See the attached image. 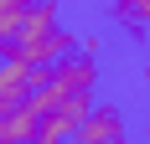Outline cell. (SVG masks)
<instances>
[{
	"instance_id": "cell-12",
	"label": "cell",
	"mask_w": 150,
	"mask_h": 144,
	"mask_svg": "<svg viewBox=\"0 0 150 144\" xmlns=\"http://www.w3.org/2000/svg\"><path fill=\"white\" fill-rule=\"evenodd\" d=\"M114 144H129V139H114Z\"/></svg>"
},
{
	"instance_id": "cell-2",
	"label": "cell",
	"mask_w": 150,
	"mask_h": 144,
	"mask_svg": "<svg viewBox=\"0 0 150 144\" xmlns=\"http://www.w3.org/2000/svg\"><path fill=\"white\" fill-rule=\"evenodd\" d=\"M42 77H47V67H26L16 57L0 62V118H11L21 103H31V93L42 87Z\"/></svg>"
},
{
	"instance_id": "cell-11",
	"label": "cell",
	"mask_w": 150,
	"mask_h": 144,
	"mask_svg": "<svg viewBox=\"0 0 150 144\" xmlns=\"http://www.w3.org/2000/svg\"><path fill=\"white\" fill-rule=\"evenodd\" d=\"M0 144H11V139H5V134H0Z\"/></svg>"
},
{
	"instance_id": "cell-7",
	"label": "cell",
	"mask_w": 150,
	"mask_h": 144,
	"mask_svg": "<svg viewBox=\"0 0 150 144\" xmlns=\"http://www.w3.org/2000/svg\"><path fill=\"white\" fill-rule=\"evenodd\" d=\"M98 52H104V36H98V31L78 36V57H93V62H98Z\"/></svg>"
},
{
	"instance_id": "cell-6",
	"label": "cell",
	"mask_w": 150,
	"mask_h": 144,
	"mask_svg": "<svg viewBox=\"0 0 150 144\" xmlns=\"http://www.w3.org/2000/svg\"><path fill=\"white\" fill-rule=\"evenodd\" d=\"M26 5H16V0H0V62L11 57V36H16V21H21Z\"/></svg>"
},
{
	"instance_id": "cell-8",
	"label": "cell",
	"mask_w": 150,
	"mask_h": 144,
	"mask_svg": "<svg viewBox=\"0 0 150 144\" xmlns=\"http://www.w3.org/2000/svg\"><path fill=\"white\" fill-rule=\"evenodd\" d=\"M145 98H150V62H145Z\"/></svg>"
},
{
	"instance_id": "cell-3",
	"label": "cell",
	"mask_w": 150,
	"mask_h": 144,
	"mask_svg": "<svg viewBox=\"0 0 150 144\" xmlns=\"http://www.w3.org/2000/svg\"><path fill=\"white\" fill-rule=\"evenodd\" d=\"M114 139H124V108L119 103H93L67 144H114Z\"/></svg>"
},
{
	"instance_id": "cell-5",
	"label": "cell",
	"mask_w": 150,
	"mask_h": 144,
	"mask_svg": "<svg viewBox=\"0 0 150 144\" xmlns=\"http://www.w3.org/2000/svg\"><path fill=\"white\" fill-rule=\"evenodd\" d=\"M145 10H150V0H114V21H119L135 41L150 36V31H145Z\"/></svg>"
},
{
	"instance_id": "cell-4",
	"label": "cell",
	"mask_w": 150,
	"mask_h": 144,
	"mask_svg": "<svg viewBox=\"0 0 150 144\" xmlns=\"http://www.w3.org/2000/svg\"><path fill=\"white\" fill-rule=\"evenodd\" d=\"M36 129H42V113H36L31 103H21L11 118H0V134L11 144H36Z\"/></svg>"
},
{
	"instance_id": "cell-1",
	"label": "cell",
	"mask_w": 150,
	"mask_h": 144,
	"mask_svg": "<svg viewBox=\"0 0 150 144\" xmlns=\"http://www.w3.org/2000/svg\"><path fill=\"white\" fill-rule=\"evenodd\" d=\"M67 52H78V31L62 26V5L57 0L26 5L21 21H16V36H11V57L26 62V67H52Z\"/></svg>"
},
{
	"instance_id": "cell-9",
	"label": "cell",
	"mask_w": 150,
	"mask_h": 144,
	"mask_svg": "<svg viewBox=\"0 0 150 144\" xmlns=\"http://www.w3.org/2000/svg\"><path fill=\"white\" fill-rule=\"evenodd\" d=\"M16 5H36V0H16Z\"/></svg>"
},
{
	"instance_id": "cell-10",
	"label": "cell",
	"mask_w": 150,
	"mask_h": 144,
	"mask_svg": "<svg viewBox=\"0 0 150 144\" xmlns=\"http://www.w3.org/2000/svg\"><path fill=\"white\" fill-rule=\"evenodd\" d=\"M145 31H150V10H145Z\"/></svg>"
}]
</instances>
